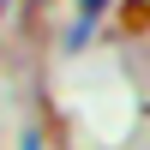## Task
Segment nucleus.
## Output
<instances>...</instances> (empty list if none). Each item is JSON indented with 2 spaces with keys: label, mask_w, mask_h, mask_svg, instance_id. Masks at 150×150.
<instances>
[{
  "label": "nucleus",
  "mask_w": 150,
  "mask_h": 150,
  "mask_svg": "<svg viewBox=\"0 0 150 150\" xmlns=\"http://www.w3.org/2000/svg\"><path fill=\"white\" fill-rule=\"evenodd\" d=\"M18 150H42V132H24V138H18Z\"/></svg>",
  "instance_id": "f03ea898"
},
{
  "label": "nucleus",
  "mask_w": 150,
  "mask_h": 150,
  "mask_svg": "<svg viewBox=\"0 0 150 150\" xmlns=\"http://www.w3.org/2000/svg\"><path fill=\"white\" fill-rule=\"evenodd\" d=\"M0 6H12V0H0Z\"/></svg>",
  "instance_id": "7ed1b4c3"
},
{
  "label": "nucleus",
  "mask_w": 150,
  "mask_h": 150,
  "mask_svg": "<svg viewBox=\"0 0 150 150\" xmlns=\"http://www.w3.org/2000/svg\"><path fill=\"white\" fill-rule=\"evenodd\" d=\"M114 6V0H78V24L66 30V48L78 54V48H90V36H96V24H102V12Z\"/></svg>",
  "instance_id": "f257e3e1"
}]
</instances>
